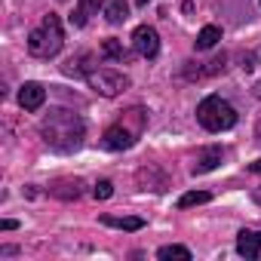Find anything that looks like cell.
<instances>
[{"label": "cell", "instance_id": "cell-1", "mask_svg": "<svg viewBox=\"0 0 261 261\" xmlns=\"http://www.w3.org/2000/svg\"><path fill=\"white\" fill-rule=\"evenodd\" d=\"M40 139L56 154H74L83 148L86 123L71 108H49V114L40 120Z\"/></svg>", "mask_w": 261, "mask_h": 261}, {"label": "cell", "instance_id": "cell-2", "mask_svg": "<svg viewBox=\"0 0 261 261\" xmlns=\"http://www.w3.org/2000/svg\"><path fill=\"white\" fill-rule=\"evenodd\" d=\"M65 46V31H62V19L56 13H46L40 19V25L28 34V53L34 59H56Z\"/></svg>", "mask_w": 261, "mask_h": 261}, {"label": "cell", "instance_id": "cell-3", "mask_svg": "<svg viewBox=\"0 0 261 261\" xmlns=\"http://www.w3.org/2000/svg\"><path fill=\"white\" fill-rule=\"evenodd\" d=\"M197 123L206 133H227L230 126H237V111L227 98L221 95H206L197 105Z\"/></svg>", "mask_w": 261, "mask_h": 261}, {"label": "cell", "instance_id": "cell-4", "mask_svg": "<svg viewBox=\"0 0 261 261\" xmlns=\"http://www.w3.org/2000/svg\"><path fill=\"white\" fill-rule=\"evenodd\" d=\"M86 83H89L98 95H105V98H114V95H120L123 89H129V77L120 74V71H111V68H92V71L86 74Z\"/></svg>", "mask_w": 261, "mask_h": 261}, {"label": "cell", "instance_id": "cell-5", "mask_svg": "<svg viewBox=\"0 0 261 261\" xmlns=\"http://www.w3.org/2000/svg\"><path fill=\"white\" fill-rule=\"evenodd\" d=\"M142 136V129H129L123 120L120 123H114V126H108L105 129V136H101V145L108 148V151H129L136 145V139Z\"/></svg>", "mask_w": 261, "mask_h": 261}, {"label": "cell", "instance_id": "cell-6", "mask_svg": "<svg viewBox=\"0 0 261 261\" xmlns=\"http://www.w3.org/2000/svg\"><path fill=\"white\" fill-rule=\"evenodd\" d=\"M133 49H136V56H142V59H157V56H160V34H157V28L139 25V28L133 31Z\"/></svg>", "mask_w": 261, "mask_h": 261}, {"label": "cell", "instance_id": "cell-7", "mask_svg": "<svg viewBox=\"0 0 261 261\" xmlns=\"http://www.w3.org/2000/svg\"><path fill=\"white\" fill-rule=\"evenodd\" d=\"M43 101H46V89L40 86V83H34V80H28V83H22L19 86V105L25 108V111H40L43 108Z\"/></svg>", "mask_w": 261, "mask_h": 261}, {"label": "cell", "instance_id": "cell-8", "mask_svg": "<svg viewBox=\"0 0 261 261\" xmlns=\"http://www.w3.org/2000/svg\"><path fill=\"white\" fill-rule=\"evenodd\" d=\"M237 252L249 261L261 255V230H240L237 233Z\"/></svg>", "mask_w": 261, "mask_h": 261}, {"label": "cell", "instance_id": "cell-9", "mask_svg": "<svg viewBox=\"0 0 261 261\" xmlns=\"http://www.w3.org/2000/svg\"><path fill=\"white\" fill-rule=\"evenodd\" d=\"M83 188L86 185L80 178H59V181L49 185V194L59 197V200H80L83 197Z\"/></svg>", "mask_w": 261, "mask_h": 261}, {"label": "cell", "instance_id": "cell-10", "mask_svg": "<svg viewBox=\"0 0 261 261\" xmlns=\"http://www.w3.org/2000/svg\"><path fill=\"white\" fill-rule=\"evenodd\" d=\"M221 160H224V151H221V148H215V145H212V148H203L200 157H197V163H194V175H206V172L218 169Z\"/></svg>", "mask_w": 261, "mask_h": 261}, {"label": "cell", "instance_id": "cell-11", "mask_svg": "<svg viewBox=\"0 0 261 261\" xmlns=\"http://www.w3.org/2000/svg\"><path fill=\"white\" fill-rule=\"evenodd\" d=\"M101 59H108V62H120V65H126L129 59H133V53H129L120 40H114V37H108L105 43H101Z\"/></svg>", "mask_w": 261, "mask_h": 261}, {"label": "cell", "instance_id": "cell-12", "mask_svg": "<svg viewBox=\"0 0 261 261\" xmlns=\"http://www.w3.org/2000/svg\"><path fill=\"white\" fill-rule=\"evenodd\" d=\"M101 224L117 227V230H142L145 218H136V215H101Z\"/></svg>", "mask_w": 261, "mask_h": 261}, {"label": "cell", "instance_id": "cell-13", "mask_svg": "<svg viewBox=\"0 0 261 261\" xmlns=\"http://www.w3.org/2000/svg\"><path fill=\"white\" fill-rule=\"evenodd\" d=\"M101 4H105V0H80V7L74 10L71 22H74L77 28H83V25H86V19H89V16H95V13L101 10Z\"/></svg>", "mask_w": 261, "mask_h": 261}, {"label": "cell", "instance_id": "cell-14", "mask_svg": "<svg viewBox=\"0 0 261 261\" xmlns=\"http://www.w3.org/2000/svg\"><path fill=\"white\" fill-rule=\"evenodd\" d=\"M105 19L111 25L126 22L129 19V4H126V0H108V4H105Z\"/></svg>", "mask_w": 261, "mask_h": 261}, {"label": "cell", "instance_id": "cell-15", "mask_svg": "<svg viewBox=\"0 0 261 261\" xmlns=\"http://www.w3.org/2000/svg\"><path fill=\"white\" fill-rule=\"evenodd\" d=\"M89 59H92L89 53H80V56H71V59L65 62V68H62V71H65V74H71V77H86V74L92 71V68L86 65Z\"/></svg>", "mask_w": 261, "mask_h": 261}, {"label": "cell", "instance_id": "cell-16", "mask_svg": "<svg viewBox=\"0 0 261 261\" xmlns=\"http://www.w3.org/2000/svg\"><path fill=\"white\" fill-rule=\"evenodd\" d=\"M218 40H221V28H218V25H206V28L197 34V49H200V53H203V49H212Z\"/></svg>", "mask_w": 261, "mask_h": 261}, {"label": "cell", "instance_id": "cell-17", "mask_svg": "<svg viewBox=\"0 0 261 261\" xmlns=\"http://www.w3.org/2000/svg\"><path fill=\"white\" fill-rule=\"evenodd\" d=\"M157 258L160 261H191V249L188 246H163V249H157Z\"/></svg>", "mask_w": 261, "mask_h": 261}, {"label": "cell", "instance_id": "cell-18", "mask_svg": "<svg viewBox=\"0 0 261 261\" xmlns=\"http://www.w3.org/2000/svg\"><path fill=\"white\" fill-rule=\"evenodd\" d=\"M212 197L206 194V191H191V194H185L181 200H178V209H191V206H203V203H209Z\"/></svg>", "mask_w": 261, "mask_h": 261}, {"label": "cell", "instance_id": "cell-19", "mask_svg": "<svg viewBox=\"0 0 261 261\" xmlns=\"http://www.w3.org/2000/svg\"><path fill=\"white\" fill-rule=\"evenodd\" d=\"M92 194H95V200H111V197H114V185L105 178V181H98V185L92 188Z\"/></svg>", "mask_w": 261, "mask_h": 261}, {"label": "cell", "instance_id": "cell-20", "mask_svg": "<svg viewBox=\"0 0 261 261\" xmlns=\"http://www.w3.org/2000/svg\"><path fill=\"white\" fill-rule=\"evenodd\" d=\"M0 227H4V230H16V227H19V221H13V218H4V221H0Z\"/></svg>", "mask_w": 261, "mask_h": 261}, {"label": "cell", "instance_id": "cell-21", "mask_svg": "<svg viewBox=\"0 0 261 261\" xmlns=\"http://www.w3.org/2000/svg\"><path fill=\"white\" fill-rule=\"evenodd\" d=\"M0 255L10 258V255H19V249H16V246H4V249H0Z\"/></svg>", "mask_w": 261, "mask_h": 261}, {"label": "cell", "instance_id": "cell-22", "mask_svg": "<svg viewBox=\"0 0 261 261\" xmlns=\"http://www.w3.org/2000/svg\"><path fill=\"white\" fill-rule=\"evenodd\" d=\"M252 200H255V203L261 206V185H258V188H252Z\"/></svg>", "mask_w": 261, "mask_h": 261}, {"label": "cell", "instance_id": "cell-23", "mask_svg": "<svg viewBox=\"0 0 261 261\" xmlns=\"http://www.w3.org/2000/svg\"><path fill=\"white\" fill-rule=\"evenodd\" d=\"M249 172H258V175H261V160H255V163H249Z\"/></svg>", "mask_w": 261, "mask_h": 261}, {"label": "cell", "instance_id": "cell-24", "mask_svg": "<svg viewBox=\"0 0 261 261\" xmlns=\"http://www.w3.org/2000/svg\"><path fill=\"white\" fill-rule=\"evenodd\" d=\"M252 95H255V98H261V80H258V83L252 86Z\"/></svg>", "mask_w": 261, "mask_h": 261}, {"label": "cell", "instance_id": "cell-25", "mask_svg": "<svg viewBox=\"0 0 261 261\" xmlns=\"http://www.w3.org/2000/svg\"><path fill=\"white\" fill-rule=\"evenodd\" d=\"M136 4H142V7H145V4H151V0H136Z\"/></svg>", "mask_w": 261, "mask_h": 261}, {"label": "cell", "instance_id": "cell-26", "mask_svg": "<svg viewBox=\"0 0 261 261\" xmlns=\"http://www.w3.org/2000/svg\"><path fill=\"white\" fill-rule=\"evenodd\" d=\"M258 142H261V123H258Z\"/></svg>", "mask_w": 261, "mask_h": 261}, {"label": "cell", "instance_id": "cell-27", "mask_svg": "<svg viewBox=\"0 0 261 261\" xmlns=\"http://www.w3.org/2000/svg\"><path fill=\"white\" fill-rule=\"evenodd\" d=\"M258 59H261V49H258Z\"/></svg>", "mask_w": 261, "mask_h": 261}, {"label": "cell", "instance_id": "cell-28", "mask_svg": "<svg viewBox=\"0 0 261 261\" xmlns=\"http://www.w3.org/2000/svg\"><path fill=\"white\" fill-rule=\"evenodd\" d=\"M258 7H261V0H258Z\"/></svg>", "mask_w": 261, "mask_h": 261}]
</instances>
